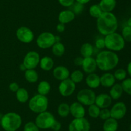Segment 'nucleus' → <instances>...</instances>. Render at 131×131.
<instances>
[{
	"label": "nucleus",
	"mask_w": 131,
	"mask_h": 131,
	"mask_svg": "<svg viewBox=\"0 0 131 131\" xmlns=\"http://www.w3.org/2000/svg\"><path fill=\"white\" fill-rule=\"evenodd\" d=\"M97 27L103 35L114 33L118 28L117 18L112 12H103L97 19Z\"/></svg>",
	"instance_id": "f257e3e1"
},
{
	"label": "nucleus",
	"mask_w": 131,
	"mask_h": 131,
	"mask_svg": "<svg viewBox=\"0 0 131 131\" xmlns=\"http://www.w3.org/2000/svg\"><path fill=\"white\" fill-rule=\"evenodd\" d=\"M95 60L97 67L101 70L106 71L116 68L119 62V57L114 51L105 50L97 54Z\"/></svg>",
	"instance_id": "f03ea898"
},
{
	"label": "nucleus",
	"mask_w": 131,
	"mask_h": 131,
	"mask_svg": "<svg viewBox=\"0 0 131 131\" xmlns=\"http://www.w3.org/2000/svg\"><path fill=\"white\" fill-rule=\"evenodd\" d=\"M21 125V116L14 112L6 113L1 118V125L5 131H16Z\"/></svg>",
	"instance_id": "7ed1b4c3"
},
{
	"label": "nucleus",
	"mask_w": 131,
	"mask_h": 131,
	"mask_svg": "<svg viewBox=\"0 0 131 131\" xmlns=\"http://www.w3.org/2000/svg\"><path fill=\"white\" fill-rule=\"evenodd\" d=\"M104 41L105 47L112 51H120L125 47V41L122 35L116 32L106 35Z\"/></svg>",
	"instance_id": "20e7f679"
},
{
	"label": "nucleus",
	"mask_w": 131,
	"mask_h": 131,
	"mask_svg": "<svg viewBox=\"0 0 131 131\" xmlns=\"http://www.w3.org/2000/svg\"><path fill=\"white\" fill-rule=\"evenodd\" d=\"M48 104V99L46 96L37 94L29 100V108L33 113L39 114L47 110Z\"/></svg>",
	"instance_id": "39448f33"
},
{
	"label": "nucleus",
	"mask_w": 131,
	"mask_h": 131,
	"mask_svg": "<svg viewBox=\"0 0 131 131\" xmlns=\"http://www.w3.org/2000/svg\"><path fill=\"white\" fill-rule=\"evenodd\" d=\"M55 120L54 116L52 113L44 111L38 114L35 119V123L39 128L47 129L51 128Z\"/></svg>",
	"instance_id": "423d86ee"
},
{
	"label": "nucleus",
	"mask_w": 131,
	"mask_h": 131,
	"mask_svg": "<svg viewBox=\"0 0 131 131\" xmlns=\"http://www.w3.org/2000/svg\"><path fill=\"white\" fill-rule=\"evenodd\" d=\"M96 95L94 91L90 89H83L77 94V100L82 105H89L95 104Z\"/></svg>",
	"instance_id": "0eeeda50"
},
{
	"label": "nucleus",
	"mask_w": 131,
	"mask_h": 131,
	"mask_svg": "<svg viewBox=\"0 0 131 131\" xmlns=\"http://www.w3.org/2000/svg\"><path fill=\"white\" fill-rule=\"evenodd\" d=\"M36 42L40 48H49L56 43L55 35L51 32H43L38 36Z\"/></svg>",
	"instance_id": "6e6552de"
},
{
	"label": "nucleus",
	"mask_w": 131,
	"mask_h": 131,
	"mask_svg": "<svg viewBox=\"0 0 131 131\" xmlns=\"http://www.w3.org/2000/svg\"><path fill=\"white\" fill-rule=\"evenodd\" d=\"M40 55L37 51H29L24 57L23 64L26 67V69H34L39 64Z\"/></svg>",
	"instance_id": "1a4fd4ad"
},
{
	"label": "nucleus",
	"mask_w": 131,
	"mask_h": 131,
	"mask_svg": "<svg viewBox=\"0 0 131 131\" xmlns=\"http://www.w3.org/2000/svg\"><path fill=\"white\" fill-rule=\"evenodd\" d=\"M90 125L84 118H75L69 126V131H90Z\"/></svg>",
	"instance_id": "9d476101"
},
{
	"label": "nucleus",
	"mask_w": 131,
	"mask_h": 131,
	"mask_svg": "<svg viewBox=\"0 0 131 131\" xmlns=\"http://www.w3.org/2000/svg\"><path fill=\"white\" fill-rule=\"evenodd\" d=\"M58 90L60 95L63 96H69L75 91V83L70 78H67L60 82Z\"/></svg>",
	"instance_id": "9b49d317"
},
{
	"label": "nucleus",
	"mask_w": 131,
	"mask_h": 131,
	"mask_svg": "<svg viewBox=\"0 0 131 131\" xmlns=\"http://www.w3.org/2000/svg\"><path fill=\"white\" fill-rule=\"evenodd\" d=\"M16 36L18 40L23 43H30L34 39V33L30 28L26 26H21L16 31Z\"/></svg>",
	"instance_id": "f8f14e48"
},
{
	"label": "nucleus",
	"mask_w": 131,
	"mask_h": 131,
	"mask_svg": "<svg viewBox=\"0 0 131 131\" xmlns=\"http://www.w3.org/2000/svg\"><path fill=\"white\" fill-rule=\"evenodd\" d=\"M127 113L126 105L124 102H117L110 110L111 118L116 119H121L125 116Z\"/></svg>",
	"instance_id": "ddd939ff"
},
{
	"label": "nucleus",
	"mask_w": 131,
	"mask_h": 131,
	"mask_svg": "<svg viewBox=\"0 0 131 131\" xmlns=\"http://www.w3.org/2000/svg\"><path fill=\"white\" fill-rule=\"evenodd\" d=\"M112 103V98L110 95L101 93L96 96L95 104L97 105L100 109H107L111 105Z\"/></svg>",
	"instance_id": "4468645a"
},
{
	"label": "nucleus",
	"mask_w": 131,
	"mask_h": 131,
	"mask_svg": "<svg viewBox=\"0 0 131 131\" xmlns=\"http://www.w3.org/2000/svg\"><path fill=\"white\" fill-rule=\"evenodd\" d=\"M70 113L75 118H84L86 113L85 109L79 102H74L70 106Z\"/></svg>",
	"instance_id": "2eb2a0df"
},
{
	"label": "nucleus",
	"mask_w": 131,
	"mask_h": 131,
	"mask_svg": "<svg viewBox=\"0 0 131 131\" xmlns=\"http://www.w3.org/2000/svg\"><path fill=\"white\" fill-rule=\"evenodd\" d=\"M82 68L85 73H88V74L94 73L97 68L95 59L92 57L84 58Z\"/></svg>",
	"instance_id": "dca6fc26"
},
{
	"label": "nucleus",
	"mask_w": 131,
	"mask_h": 131,
	"mask_svg": "<svg viewBox=\"0 0 131 131\" xmlns=\"http://www.w3.org/2000/svg\"><path fill=\"white\" fill-rule=\"evenodd\" d=\"M52 74L56 79L62 81L69 78L70 76V71L65 66H58L54 69Z\"/></svg>",
	"instance_id": "f3484780"
},
{
	"label": "nucleus",
	"mask_w": 131,
	"mask_h": 131,
	"mask_svg": "<svg viewBox=\"0 0 131 131\" xmlns=\"http://www.w3.org/2000/svg\"><path fill=\"white\" fill-rule=\"evenodd\" d=\"M75 17V15L70 10H63L59 14L58 21L60 23L65 24L72 21Z\"/></svg>",
	"instance_id": "a211bd4d"
},
{
	"label": "nucleus",
	"mask_w": 131,
	"mask_h": 131,
	"mask_svg": "<svg viewBox=\"0 0 131 131\" xmlns=\"http://www.w3.org/2000/svg\"><path fill=\"white\" fill-rule=\"evenodd\" d=\"M115 77L112 73H106L100 77L101 84L104 87H111L115 83Z\"/></svg>",
	"instance_id": "6ab92c4d"
},
{
	"label": "nucleus",
	"mask_w": 131,
	"mask_h": 131,
	"mask_svg": "<svg viewBox=\"0 0 131 131\" xmlns=\"http://www.w3.org/2000/svg\"><path fill=\"white\" fill-rule=\"evenodd\" d=\"M86 83L87 86L91 89H96L101 85L100 77L95 73H90L86 78Z\"/></svg>",
	"instance_id": "aec40b11"
},
{
	"label": "nucleus",
	"mask_w": 131,
	"mask_h": 131,
	"mask_svg": "<svg viewBox=\"0 0 131 131\" xmlns=\"http://www.w3.org/2000/svg\"><path fill=\"white\" fill-rule=\"evenodd\" d=\"M99 6L103 12H111L116 5V0H101Z\"/></svg>",
	"instance_id": "412c9836"
},
{
	"label": "nucleus",
	"mask_w": 131,
	"mask_h": 131,
	"mask_svg": "<svg viewBox=\"0 0 131 131\" xmlns=\"http://www.w3.org/2000/svg\"><path fill=\"white\" fill-rule=\"evenodd\" d=\"M118 128V123L114 118H110L105 120L103 125L104 131H116Z\"/></svg>",
	"instance_id": "4be33fe9"
},
{
	"label": "nucleus",
	"mask_w": 131,
	"mask_h": 131,
	"mask_svg": "<svg viewBox=\"0 0 131 131\" xmlns=\"http://www.w3.org/2000/svg\"><path fill=\"white\" fill-rule=\"evenodd\" d=\"M111 87V88L110 91V96H111V98L113 100H118L120 98L124 92L121 84L115 83Z\"/></svg>",
	"instance_id": "5701e85b"
},
{
	"label": "nucleus",
	"mask_w": 131,
	"mask_h": 131,
	"mask_svg": "<svg viewBox=\"0 0 131 131\" xmlns=\"http://www.w3.org/2000/svg\"><path fill=\"white\" fill-rule=\"evenodd\" d=\"M39 64L41 69L46 71L52 69L54 66L53 59L48 56H45L42 57L40 60Z\"/></svg>",
	"instance_id": "b1692460"
},
{
	"label": "nucleus",
	"mask_w": 131,
	"mask_h": 131,
	"mask_svg": "<svg viewBox=\"0 0 131 131\" xmlns=\"http://www.w3.org/2000/svg\"><path fill=\"white\" fill-rule=\"evenodd\" d=\"M93 51H94V49L92 45L88 42L83 44L80 49V53L83 58L92 57V55L93 54Z\"/></svg>",
	"instance_id": "393cba45"
},
{
	"label": "nucleus",
	"mask_w": 131,
	"mask_h": 131,
	"mask_svg": "<svg viewBox=\"0 0 131 131\" xmlns=\"http://www.w3.org/2000/svg\"><path fill=\"white\" fill-rule=\"evenodd\" d=\"M16 98L18 101L22 104H24L29 100V93L26 89L19 87L16 92Z\"/></svg>",
	"instance_id": "a878e982"
},
{
	"label": "nucleus",
	"mask_w": 131,
	"mask_h": 131,
	"mask_svg": "<svg viewBox=\"0 0 131 131\" xmlns=\"http://www.w3.org/2000/svg\"><path fill=\"white\" fill-rule=\"evenodd\" d=\"M50 91H51V85L47 81H42L38 83L37 86V91L38 94L41 95L46 96L49 93Z\"/></svg>",
	"instance_id": "bb28decb"
},
{
	"label": "nucleus",
	"mask_w": 131,
	"mask_h": 131,
	"mask_svg": "<svg viewBox=\"0 0 131 131\" xmlns=\"http://www.w3.org/2000/svg\"><path fill=\"white\" fill-rule=\"evenodd\" d=\"M24 77L29 83H35L38 79V74L35 69H26L24 72Z\"/></svg>",
	"instance_id": "cd10ccee"
},
{
	"label": "nucleus",
	"mask_w": 131,
	"mask_h": 131,
	"mask_svg": "<svg viewBox=\"0 0 131 131\" xmlns=\"http://www.w3.org/2000/svg\"><path fill=\"white\" fill-rule=\"evenodd\" d=\"M52 53L56 57H61L64 55L65 52V47L61 42H56L52 46Z\"/></svg>",
	"instance_id": "c85d7f7f"
},
{
	"label": "nucleus",
	"mask_w": 131,
	"mask_h": 131,
	"mask_svg": "<svg viewBox=\"0 0 131 131\" xmlns=\"http://www.w3.org/2000/svg\"><path fill=\"white\" fill-rule=\"evenodd\" d=\"M58 113L62 118L68 116L70 114V105L66 103H61L58 107Z\"/></svg>",
	"instance_id": "c756f323"
},
{
	"label": "nucleus",
	"mask_w": 131,
	"mask_h": 131,
	"mask_svg": "<svg viewBox=\"0 0 131 131\" xmlns=\"http://www.w3.org/2000/svg\"><path fill=\"white\" fill-rule=\"evenodd\" d=\"M90 15L94 18L98 19L101 14L103 13L101 8L100 7L99 5H93L90 7L89 9Z\"/></svg>",
	"instance_id": "7c9ffc66"
},
{
	"label": "nucleus",
	"mask_w": 131,
	"mask_h": 131,
	"mask_svg": "<svg viewBox=\"0 0 131 131\" xmlns=\"http://www.w3.org/2000/svg\"><path fill=\"white\" fill-rule=\"evenodd\" d=\"M84 78V74L80 70L74 71L70 74V79L75 83H80Z\"/></svg>",
	"instance_id": "2f4dec72"
},
{
	"label": "nucleus",
	"mask_w": 131,
	"mask_h": 131,
	"mask_svg": "<svg viewBox=\"0 0 131 131\" xmlns=\"http://www.w3.org/2000/svg\"><path fill=\"white\" fill-rule=\"evenodd\" d=\"M100 111H101V109L95 104L89 105V107H88V114H89L90 116L92 117V118H98L99 116Z\"/></svg>",
	"instance_id": "473e14b6"
},
{
	"label": "nucleus",
	"mask_w": 131,
	"mask_h": 131,
	"mask_svg": "<svg viewBox=\"0 0 131 131\" xmlns=\"http://www.w3.org/2000/svg\"><path fill=\"white\" fill-rule=\"evenodd\" d=\"M83 9H84V5L77 2V1L74 2L70 6V10L72 12H74L75 15H78V14H80L81 13H82V12L83 11Z\"/></svg>",
	"instance_id": "72a5a7b5"
},
{
	"label": "nucleus",
	"mask_w": 131,
	"mask_h": 131,
	"mask_svg": "<svg viewBox=\"0 0 131 131\" xmlns=\"http://www.w3.org/2000/svg\"><path fill=\"white\" fill-rule=\"evenodd\" d=\"M122 36L123 39L124 41L126 42H131V27L126 26L124 27L122 31Z\"/></svg>",
	"instance_id": "f704fd0d"
},
{
	"label": "nucleus",
	"mask_w": 131,
	"mask_h": 131,
	"mask_svg": "<svg viewBox=\"0 0 131 131\" xmlns=\"http://www.w3.org/2000/svg\"><path fill=\"white\" fill-rule=\"evenodd\" d=\"M123 91L128 95H131V78H125L121 84Z\"/></svg>",
	"instance_id": "c9c22d12"
},
{
	"label": "nucleus",
	"mask_w": 131,
	"mask_h": 131,
	"mask_svg": "<svg viewBox=\"0 0 131 131\" xmlns=\"http://www.w3.org/2000/svg\"><path fill=\"white\" fill-rule=\"evenodd\" d=\"M113 75L115 79L118 80H124L126 78L127 72L125 69L120 68V69H118L117 70L115 71Z\"/></svg>",
	"instance_id": "e433bc0d"
},
{
	"label": "nucleus",
	"mask_w": 131,
	"mask_h": 131,
	"mask_svg": "<svg viewBox=\"0 0 131 131\" xmlns=\"http://www.w3.org/2000/svg\"><path fill=\"white\" fill-rule=\"evenodd\" d=\"M24 131H39V128L37 127L35 123L29 121L26 123L24 125Z\"/></svg>",
	"instance_id": "4c0bfd02"
},
{
	"label": "nucleus",
	"mask_w": 131,
	"mask_h": 131,
	"mask_svg": "<svg viewBox=\"0 0 131 131\" xmlns=\"http://www.w3.org/2000/svg\"><path fill=\"white\" fill-rule=\"evenodd\" d=\"M101 119L103 120H106L108 118H111V114H110V110H108L107 109H102L101 110L99 113V116Z\"/></svg>",
	"instance_id": "58836bf2"
},
{
	"label": "nucleus",
	"mask_w": 131,
	"mask_h": 131,
	"mask_svg": "<svg viewBox=\"0 0 131 131\" xmlns=\"http://www.w3.org/2000/svg\"><path fill=\"white\" fill-rule=\"evenodd\" d=\"M95 46L97 49L101 50L105 48V41L104 38L97 39L95 41Z\"/></svg>",
	"instance_id": "ea45409f"
},
{
	"label": "nucleus",
	"mask_w": 131,
	"mask_h": 131,
	"mask_svg": "<svg viewBox=\"0 0 131 131\" xmlns=\"http://www.w3.org/2000/svg\"><path fill=\"white\" fill-rule=\"evenodd\" d=\"M61 5L65 7H70L74 3L75 0H58Z\"/></svg>",
	"instance_id": "a19ab883"
},
{
	"label": "nucleus",
	"mask_w": 131,
	"mask_h": 131,
	"mask_svg": "<svg viewBox=\"0 0 131 131\" xmlns=\"http://www.w3.org/2000/svg\"><path fill=\"white\" fill-rule=\"evenodd\" d=\"M9 89L13 92H16L19 89V86L16 82H12L9 85Z\"/></svg>",
	"instance_id": "79ce46f5"
},
{
	"label": "nucleus",
	"mask_w": 131,
	"mask_h": 131,
	"mask_svg": "<svg viewBox=\"0 0 131 131\" xmlns=\"http://www.w3.org/2000/svg\"><path fill=\"white\" fill-rule=\"evenodd\" d=\"M51 128L53 130V131H59L60 130V128H61V125L60 122L55 120V121L54 122Z\"/></svg>",
	"instance_id": "37998d69"
},
{
	"label": "nucleus",
	"mask_w": 131,
	"mask_h": 131,
	"mask_svg": "<svg viewBox=\"0 0 131 131\" xmlns=\"http://www.w3.org/2000/svg\"><path fill=\"white\" fill-rule=\"evenodd\" d=\"M83 60H84V58L81 57H76L74 59V62L78 66H82L83 63Z\"/></svg>",
	"instance_id": "c03bdc74"
},
{
	"label": "nucleus",
	"mask_w": 131,
	"mask_h": 131,
	"mask_svg": "<svg viewBox=\"0 0 131 131\" xmlns=\"http://www.w3.org/2000/svg\"><path fill=\"white\" fill-rule=\"evenodd\" d=\"M65 25L63 23H59L56 26V30H57L58 32L59 33H62L65 31Z\"/></svg>",
	"instance_id": "a18cd8bd"
},
{
	"label": "nucleus",
	"mask_w": 131,
	"mask_h": 131,
	"mask_svg": "<svg viewBox=\"0 0 131 131\" xmlns=\"http://www.w3.org/2000/svg\"><path fill=\"white\" fill-rule=\"evenodd\" d=\"M127 72L131 78V62H130L127 65Z\"/></svg>",
	"instance_id": "49530a36"
},
{
	"label": "nucleus",
	"mask_w": 131,
	"mask_h": 131,
	"mask_svg": "<svg viewBox=\"0 0 131 131\" xmlns=\"http://www.w3.org/2000/svg\"><path fill=\"white\" fill-rule=\"evenodd\" d=\"M90 1V0H75V1H77V2L78 3H80L81 4H86L87 3H88L89 1Z\"/></svg>",
	"instance_id": "de8ad7c7"
},
{
	"label": "nucleus",
	"mask_w": 131,
	"mask_h": 131,
	"mask_svg": "<svg viewBox=\"0 0 131 131\" xmlns=\"http://www.w3.org/2000/svg\"><path fill=\"white\" fill-rule=\"evenodd\" d=\"M19 69H20L21 71H24L26 70V67L24 66V64H23V63L19 66Z\"/></svg>",
	"instance_id": "09e8293b"
},
{
	"label": "nucleus",
	"mask_w": 131,
	"mask_h": 131,
	"mask_svg": "<svg viewBox=\"0 0 131 131\" xmlns=\"http://www.w3.org/2000/svg\"><path fill=\"white\" fill-rule=\"evenodd\" d=\"M60 40H61V38L59 36H55V41L56 42H60Z\"/></svg>",
	"instance_id": "8fccbe9b"
},
{
	"label": "nucleus",
	"mask_w": 131,
	"mask_h": 131,
	"mask_svg": "<svg viewBox=\"0 0 131 131\" xmlns=\"http://www.w3.org/2000/svg\"><path fill=\"white\" fill-rule=\"evenodd\" d=\"M127 26L131 27V17L129 18L127 21Z\"/></svg>",
	"instance_id": "3c124183"
},
{
	"label": "nucleus",
	"mask_w": 131,
	"mask_h": 131,
	"mask_svg": "<svg viewBox=\"0 0 131 131\" xmlns=\"http://www.w3.org/2000/svg\"><path fill=\"white\" fill-rule=\"evenodd\" d=\"M129 128H130V131H131V123L130 125V127H129Z\"/></svg>",
	"instance_id": "603ef678"
},
{
	"label": "nucleus",
	"mask_w": 131,
	"mask_h": 131,
	"mask_svg": "<svg viewBox=\"0 0 131 131\" xmlns=\"http://www.w3.org/2000/svg\"><path fill=\"white\" fill-rule=\"evenodd\" d=\"M0 125H1V119H0Z\"/></svg>",
	"instance_id": "864d4df0"
},
{
	"label": "nucleus",
	"mask_w": 131,
	"mask_h": 131,
	"mask_svg": "<svg viewBox=\"0 0 131 131\" xmlns=\"http://www.w3.org/2000/svg\"><path fill=\"white\" fill-rule=\"evenodd\" d=\"M59 131H60V130H59Z\"/></svg>",
	"instance_id": "5fc2aeb1"
}]
</instances>
